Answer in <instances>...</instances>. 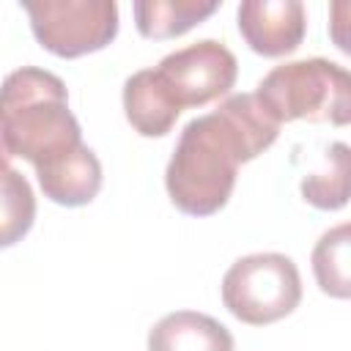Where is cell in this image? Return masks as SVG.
Returning a JSON list of instances; mask_svg holds the SVG:
<instances>
[{"label": "cell", "mask_w": 351, "mask_h": 351, "mask_svg": "<svg viewBox=\"0 0 351 351\" xmlns=\"http://www.w3.org/2000/svg\"><path fill=\"white\" fill-rule=\"evenodd\" d=\"M244 162H250V154L241 137L217 110L192 118L181 129L165 170L173 206L189 217L217 214L228 203Z\"/></svg>", "instance_id": "cell-1"}, {"label": "cell", "mask_w": 351, "mask_h": 351, "mask_svg": "<svg viewBox=\"0 0 351 351\" xmlns=\"http://www.w3.org/2000/svg\"><path fill=\"white\" fill-rule=\"evenodd\" d=\"M0 121L14 156L41 167L82 143L69 110L66 82L38 66H22L0 82Z\"/></svg>", "instance_id": "cell-2"}, {"label": "cell", "mask_w": 351, "mask_h": 351, "mask_svg": "<svg viewBox=\"0 0 351 351\" xmlns=\"http://www.w3.org/2000/svg\"><path fill=\"white\" fill-rule=\"evenodd\" d=\"M255 96L280 126L288 121L346 126L351 121V77L326 58L274 66L258 82Z\"/></svg>", "instance_id": "cell-3"}, {"label": "cell", "mask_w": 351, "mask_h": 351, "mask_svg": "<svg viewBox=\"0 0 351 351\" xmlns=\"http://www.w3.org/2000/svg\"><path fill=\"white\" fill-rule=\"evenodd\" d=\"M302 302V277L282 252H252L230 263L222 277V304L250 326L274 324Z\"/></svg>", "instance_id": "cell-4"}, {"label": "cell", "mask_w": 351, "mask_h": 351, "mask_svg": "<svg viewBox=\"0 0 351 351\" xmlns=\"http://www.w3.org/2000/svg\"><path fill=\"white\" fill-rule=\"evenodd\" d=\"M36 41L58 58H80L104 49L118 33V5L112 0H27Z\"/></svg>", "instance_id": "cell-5"}, {"label": "cell", "mask_w": 351, "mask_h": 351, "mask_svg": "<svg viewBox=\"0 0 351 351\" xmlns=\"http://www.w3.org/2000/svg\"><path fill=\"white\" fill-rule=\"evenodd\" d=\"M176 101L184 107H203L225 96L239 74L236 55L217 38H200L170 55L156 66Z\"/></svg>", "instance_id": "cell-6"}, {"label": "cell", "mask_w": 351, "mask_h": 351, "mask_svg": "<svg viewBox=\"0 0 351 351\" xmlns=\"http://www.w3.org/2000/svg\"><path fill=\"white\" fill-rule=\"evenodd\" d=\"M307 30V11L299 0H244L239 5V33L263 58L293 52Z\"/></svg>", "instance_id": "cell-7"}, {"label": "cell", "mask_w": 351, "mask_h": 351, "mask_svg": "<svg viewBox=\"0 0 351 351\" xmlns=\"http://www.w3.org/2000/svg\"><path fill=\"white\" fill-rule=\"evenodd\" d=\"M36 176L44 197L69 208L88 206L101 189V162L85 143L36 167Z\"/></svg>", "instance_id": "cell-8"}, {"label": "cell", "mask_w": 351, "mask_h": 351, "mask_svg": "<svg viewBox=\"0 0 351 351\" xmlns=\"http://www.w3.org/2000/svg\"><path fill=\"white\" fill-rule=\"evenodd\" d=\"M123 112L137 134L165 137L176 126L181 104L156 69H140L123 82Z\"/></svg>", "instance_id": "cell-9"}, {"label": "cell", "mask_w": 351, "mask_h": 351, "mask_svg": "<svg viewBox=\"0 0 351 351\" xmlns=\"http://www.w3.org/2000/svg\"><path fill=\"white\" fill-rule=\"evenodd\" d=\"M233 335L206 313L176 310L148 332V351H233Z\"/></svg>", "instance_id": "cell-10"}, {"label": "cell", "mask_w": 351, "mask_h": 351, "mask_svg": "<svg viewBox=\"0 0 351 351\" xmlns=\"http://www.w3.org/2000/svg\"><path fill=\"white\" fill-rule=\"evenodd\" d=\"M219 8L217 0H137L134 25L145 38H176Z\"/></svg>", "instance_id": "cell-11"}, {"label": "cell", "mask_w": 351, "mask_h": 351, "mask_svg": "<svg viewBox=\"0 0 351 351\" xmlns=\"http://www.w3.org/2000/svg\"><path fill=\"white\" fill-rule=\"evenodd\" d=\"M351 228L340 222L329 228L313 247V274L324 293L335 299L351 296Z\"/></svg>", "instance_id": "cell-12"}, {"label": "cell", "mask_w": 351, "mask_h": 351, "mask_svg": "<svg viewBox=\"0 0 351 351\" xmlns=\"http://www.w3.org/2000/svg\"><path fill=\"white\" fill-rule=\"evenodd\" d=\"M217 112L236 129V134L241 137L250 162L263 154L280 134V123L266 112V107L258 101L255 93H233L225 101H219Z\"/></svg>", "instance_id": "cell-13"}, {"label": "cell", "mask_w": 351, "mask_h": 351, "mask_svg": "<svg viewBox=\"0 0 351 351\" xmlns=\"http://www.w3.org/2000/svg\"><path fill=\"white\" fill-rule=\"evenodd\" d=\"M36 219V195L27 178L14 170H0V250L22 241Z\"/></svg>", "instance_id": "cell-14"}, {"label": "cell", "mask_w": 351, "mask_h": 351, "mask_svg": "<svg viewBox=\"0 0 351 351\" xmlns=\"http://www.w3.org/2000/svg\"><path fill=\"white\" fill-rule=\"evenodd\" d=\"M348 170L351 154L346 143H332L326 151L324 170H315L302 178V197L324 211H337L348 203Z\"/></svg>", "instance_id": "cell-15"}, {"label": "cell", "mask_w": 351, "mask_h": 351, "mask_svg": "<svg viewBox=\"0 0 351 351\" xmlns=\"http://www.w3.org/2000/svg\"><path fill=\"white\" fill-rule=\"evenodd\" d=\"M14 159V151H11V145H8V137H5V126H3V121H0V170L3 167H8V162Z\"/></svg>", "instance_id": "cell-16"}]
</instances>
